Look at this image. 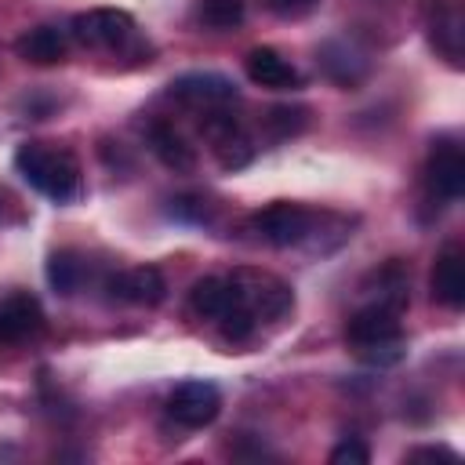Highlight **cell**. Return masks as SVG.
Wrapping results in <instances>:
<instances>
[{"label": "cell", "instance_id": "obj_5", "mask_svg": "<svg viewBox=\"0 0 465 465\" xmlns=\"http://www.w3.org/2000/svg\"><path fill=\"white\" fill-rule=\"evenodd\" d=\"M232 283L240 291V302L251 309V316L262 323V320H280L294 309V294L291 287L272 276V272H262V269H236L232 272Z\"/></svg>", "mask_w": 465, "mask_h": 465}, {"label": "cell", "instance_id": "obj_6", "mask_svg": "<svg viewBox=\"0 0 465 465\" xmlns=\"http://www.w3.org/2000/svg\"><path fill=\"white\" fill-rule=\"evenodd\" d=\"M222 411V392L211 381H182L167 396V418L182 429H203L218 418Z\"/></svg>", "mask_w": 465, "mask_h": 465}, {"label": "cell", "instance_id": "obj_24", "mask_svg": "<svg viewBox=\"0 0 465 465\" xmlns=\"http://www.w3.org/2000/svg\"><path fill=\"white\" fill-rule=\"evenodd\" d=\"M269 4H272V11H280V15H298V11L312 7V0H269Z\"/></svg>", "mask_w": 465, "mask_h": 465}, {"label": "cell", "instance_id": "obj_18", "mask_svg": "<svg viewBox=\"0 0 465 465\" xmlns=\"http://www.w3.org/2000/svg\"><path fill=\"white\" fill-rule=\"evenodd\" d=\"M84 276H87V265H84V258H80L76 251H54V254H51V262H47V280H51V287H54L58 294H76L80 283H84Z\"/></svg>", "mask_w": 465, "mask_h": 465}, {"label": "cell", "instance_id": "obj_14", "mask_svg": "<svg viewBox=\"0 0 465 465\" xmlns=\"http://www.w3.org/2000/svg\"><path fill=\"white\" fill-rule=\"evenodd\" d=\"M429 40H432V47H436L450 65H461V40H465V29H461V11H458L454 0L432 4V11H429Z\"/></svg>", "mask_w": 465, "mask_h": 465}, {"label": "cell", "instance_id": "obj_10", "mask_svg": "<svg viewBox=\"0 0 465 465\" xmlns=\"http://www.w3.org/2000/svg\"><path fill=\"white\" fill-rule=\"evenodd\" d=\"M105 287H109L113 298L131 302V305H160L163 294H167V283H163L156 265H138V269L116 272V276L105 280Z\"/></svg>", "mask_w": 465, "mask_h": 465}, {"label": "cell", "instance_id": "obj_11", "mask_svg": "<svg viewBox=\"0 0 465 465\" xmlns=\"http://www.w3.org/2000/svg\"><path fill=\"white\" fill-rule=\"evenodd\" d=\"M432 302L447 305V309H461L465 305V254L458 243H447L436 254L432 265Z\"/></svg>", "mask_w": 465, "mask_h": 465}, {"label": "cell", "instance_id": "obj_4", "mask_svg": "<svg viewBox=\"0 0 465 465\" xmlns=\"http://www.w3.org/2000/svg\"><path fill=\"white\" fill-rule=\"evenodd\" d=\"M73 40L84 44V47H94V51H124L138 40L134 33V18L127 11H116V7H91V11H80L73 18Z\"/></svg>", "mask_w": 465, "mask_h": 465}, {"label": "cell", "instance_id": "obj_17", "mask_svg": "<svg viewBox=\"0 0 465 465\" xmlns=\"http://www.w3.org/2000/svg\"><path fill=\"white\" fill-rule=\"evenodd\" d=\"M149 145H153L156 160H160L163 167H171V171H193V167H196L193 145H189L171 124H153V127H149Z\"/></svg>", "mask_w": 465, "mask_h": 465}, {"label": "cell", "instance_id": "obj_7", "mask_svg": "<svg viewBox=\"0 0 465 465\" xmlns=\"http://www.w3.org/2000/svg\"><path fill=\"white\" fill-rule=\"evenodd\" d=\"M40 331H44V309L33 294L15 291V294L0 298V345L29 341Z\"/></svg>", "mask_w": 465, "mask_h": 465}, {"label": "cell", "instance_id": "obj_25", "mask_svg": "<svg viewBox=\"0 0 465 465\" xmlns=\"http://www.w3.org/2000/svg\"><path fill=\"white\" fill-rule=\"evenodd\" d=\"M4 211H7V193L0 189V222H4Z\"/></svg>", "mask_w": 465, "mask_h": 465}, {"label": "cell", "instance_id": "obj_9", "mask_svg": "<svg viewBox=\"0 0 465 465\" xmlns=\"http://www.w3.org/2000/svg\"><path fill=\"white\" fill-rule=\"evenodd\" d=\"M203 138L211 142V149H214V156H218V163H222L225 171H236V167L251 163V156H254L251 138H247V134L240 131V124H236L232 116H225V113L207 116Z\"/></svg>", "mask_w": 465, "mask_h": 465}, {"label": "cell", "instance_id": "obj_19", "mask_svg": "<svg viewBox=\"0 0 465 465\" xmlns=\"http://www.w3.org/2000/svg\"><path fill=\"white\" fill-rule=\"evenodd\" d=\"M200 22L211 29H232L243 22V0H200Z\"/></svg>", "mask_w": 465, "mask_h": 465}, {"label": "cell", "instance_id": "obj_22", "mask_svg": "<svg viewBox=\"0 0 465 465\" xmlns=\"http://www.w3.org/2000/svg\"><path fill=\"white\" fill-rule=\"evenodd\" d=\"M171 214H174V218L203 222V218H207V207H203L200 196H178V200H171Z\"/></svg>", "mask_w": 465, "mask_h": 465}, {"label": "cell", "instance_id": "obj_8", "mask_svg": "<svg viewBox=\"0 0 465 465\" xmlns=\"http://www.w3.org/2000/svg\"><path fill=\"white\" fill-rule=\"evenodd\" d=\"M425 185L436 200L443 203H454L461 196V185H465V156L454 142H440L429 156V167H425Z\"/></svg>", "mask_w": 465, "mask_h": 465}, {"label": "cell", "instance_id": "obj_20", "mask_svg": "<svg viewBox=\"0 0 465 465\" xmlns=\"http://www.w3.org/2000/svg\"><path fill=\"white\" fill-rule=\"evenodd\" d=\"M305 124H309V109L305 105H276L269 113V127H272L276 138H291V134L305 131Z\"/></svg>", "mask_w": 465, "mask_h": 465}, {"label": "cell", "instance_id": "obj_15", "mask_svg": "<svg viewBox=\"0 0 465 465\" xmlns=\"http://www.w3.org/2000/svg\"><path fill=\"white\" fill-rule=\"evenodd\" d=\"M247 76L258 84V87H269V91H287V87H298V69L272 47H254L247 51V62H243Z\"/></svg>", "mask_w": 465, "mask_h": 465}, {"label": "cell", "instance_id": "obj_1", "mask_svg": "<svg viewBox=\"0 0 465 465\" xmlns=\"http://www.w3.org/2000/svg\"><path fill=\"white\" fill-rule=\"evenodd\" d=\"M15 167L36 193H44L54 203H69L80 193V163L65 145L22 142L15 153Z\"/></svg>", "mask_w": 465, "mask_h": 465}, {"label": "cell", "instance_id": "obj_2", "mask_svg": "<svg viewBox=\"0 0 465 465\" xmlns=\"http://www.w3.org/2000/svg\"><path fill=\"white\" fill-rule=\"evenodd\" d=\"M345 341L356 349V356L363 363L374 367H392L403 356V327H400V312L371 302L363 309H356L345 323Z\"/></svg>", "mask_w": 465, "mask_h": 465}, {"label": "cell", "instance_id": "obj_21", "mask_svg": "<svg viewBox=\"0 0 465 465\" xmlns=\"http://www.w3.org/2000/svg\"><path fill=\"white\" fill-rule=\"evenodd\" d=\"M367 461H371V450L360 440H345L331 450V465H367Z\"/></svg>", "mask_w": 465, "mask_h": 465}, {"label": "cell", "instance_id": "obj_13", "mask_svg": "<svg viewBox=\"0 0 465 465\" xmlns=\"http://www.w3.org/2000/svg\"><path fill=\"white\" fill-rule=\"evenodd\" d=\"M171 94L189 105H222L236 98V84L222 73H185L171 80Z\"/></svg>", "mask_w": 465, "mask_h": 465}, {"label": "cell", "instance_id": "obj_3", "mask_svg": "<svg viewBox=\"0 0 465 465\" xmlns=\"http://www.w3.org/2000/svg\"><path fill=\"white\" fill-rule=\"evenodd\" d=\"M251 229L269 247H294V243H305L312 236L316 211H309L302 203H291V200H276V203L251 214Z\"/></svg>", "mask_w": 465, "mask_h": 465}, {"label": "cell", "instance_id": "obj_23", "mask_svg": "<svg viewBox=\"0 0 465 465\" xmlns=\"http://www.w3.org/2000/svg\"><path fill=\"white\" fill-rule=\"evenodd\" d=\"M436 458L454 461L458 454H454L450 447H418V450H411V454H407V461H436Z\"/></svg>", "mask_w": 465, "mask_h": 465}, {"label": "cell", "instance_id": "obj_12", "mask_svg": "<svg viewBox=\"0 0 465 465\" xmlns=\"http://www.w3.org/2000/svg\"><path fill=\"white\" fill-rule=\"evenodd\" d=\"M236 305H243V302H240V291H236L232 276H203L189 291V309L203 320H214V323Z\"/></svg>", "mask_w": 465, "mask_h": 465}, {"label": "cell", "instance_id": "obj_16", "mask_svg": "<svg viewBox=\"0 0 465 465\" xmlns=\"http://www.w3.org/2000/svg\"><path fill=\"white\" fill-rule=\"evenodd\" d=\"M65 51H69V44H65L62 29H54V25H33L15 40V54L33 65H54L65 58Z\"/></svg>", "mask_w": 465, "mask_h": 465}]
</instances>
